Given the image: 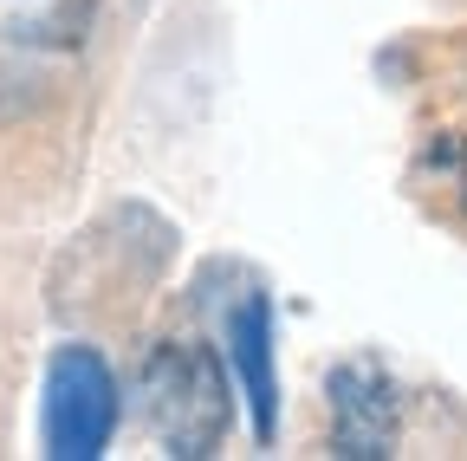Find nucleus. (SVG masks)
<instances>
[{
    "mask_svg": "<svg viewBox=\"0 0 467 461\" xmlns=\"http://www.w3.org/2000/svg\"><path fill=\"white\" fill-rule=\"evenodd\" d=\"M227 364L241 371L247 390V416H254V442L279 435V377H273V299L247 293L227 319Z\"/></svg>",
    "mask_w": 467,
    "mask_h": 461,
    "instance_id": "20e7f679",
    "label": "nucleus"
},
{
    "mask_svg": "<svg viewBox=\"0 0 467 461\" xmlns=\"http://www.w3.org/2000/svg\"><path fill=\"white\" fill-rule=\"evenodd\" d=\"M448 169H461V208H467V137H461V150H454V162Z\"/></svg>",
    "mask_w": 467,
    "mask_h": 461,
    "instance_id": "39448f33",
    "label": "nucleus"
},
{
    "mask_svg": "<svg viewBox=\"0 0 467 461\" xmlns=\"http://www.w3.org/2000/svg\"><path fill=\"white\" fill-rule=\"evenodd\" d=\"M117 377L91 344H58L46 364V410H39V435L52 461H98L117 435Z\"/></svg>",
    "mask_w": 467,
    "mask_h": 461,
    "instance_id": "f03ea898",
    "label": "nucleus"
},
{
    "mask_svg": "<svg viewBox=\"0 0 467 461\" xmlns=\"http://www.w3.org/2000/svg\"><path fill=\"white\" fill-rule=\"evenodd\" d=\"M325 396H331V455L337 461H383L396 455V383L377 358H350L325 377Z\"/></svg>",
    "mask_w": 467,
    "mask_h": 461,
    "instance_id": "7ed1b4c3",
    "label": "nucleus"
},
{
    "mask_svg": "<svg viewBox=\"0 0 467 461\" xmlns=\"http://www.w3.org/2000/svg\"><path fill=\"white\" fill-rule=\"evenodd\" d=\"M143 410H150L169 455L208 461L227 435V416H234L227 364L214 358V344H156L143 364Z\"/></svg>",
    "mask_w": 467,
    "mask_h": 461,
    "instance_id": "f257e3e1",
    "label": "nucleus"
}]
</instances>
